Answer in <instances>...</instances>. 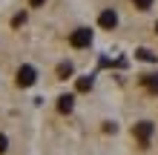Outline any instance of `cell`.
I'll use <instances>...</instances> for the list:
<instances>
[{
	"instance_id": "cell-4",
	"label": "cell",
	"mask_w": 158,
	"mask_h": 155,
	"mask_svg": "<svg viewBox=\"0 0 158 155\" xmlns=\"http://www.w3.org/2000/svg\"><path fill=\"white\" fill-rule=\"evenodd\" d=\"M98 23H101V29H115L118 26V14L112 12V9H106V12H101Z\"/></svg>"
},
{
	"instance_id": "cell-13",
	"label": "cell",
	"mask_w": 158,
	"mask_h": 155,
	"mask_svg": "<svg viewBox=\"0 0 158 155\" xmlns=\"http://www.w3.org/2000/svg\"><path fill=\"white\" fill-rule=\"evenodd\" d=\"M29 6H32V9H40V6H43V0H29Z\"/></svg>"
},
{
	"instance_id": "cell-10",
	"label": "cell",
	"mask_w": 158,
	"mask_h": 155,
	"mask_svg": "<svg viewBox=\"0 0 158 155\" xmlns=\"http://www.w3.org/2000/svg\"><path fill=\"white\" fill-rule=\"evenodd\" d=\"M138 12H147V9H152V0H132Z\"/></svg>"
},
{
	"instance_id": "cell-9",
	"label": "cell",
	"mask_w": 158,
	"mask_h": 155,
	"mask_svg": "<svg viewBox=\"0 0 158 155\" xmlns=\"http://www.w3.org/2000/svg\"><path fill=\"white\" fill-rule=\"evenodd\" d=\"M135 58H138V60H147V63H155V55H152L150 49H138Z\"/></svg>"
},
{
	"instance_id": "cell-5",
	"label": "cell",
	"mask_w": 158,
	"mask_h": 155,
	"mask_svg": "<svg viewBox=\"0 0 158 155\" xmlns=\"http://www.w3.org/2000/svg\"><path fill=\"white\" fill-rule=\"evenodd\" d=\"M138 80H141V86H144L150 95H158V75H141Z\"/></svg>"
},
{
	"instance_id": "cell-2",
	"label": "cell",
	"mask_w": 158,
	"mask_h": 155,
	"mask_svg": "<svg viewBox=\"0 0 158 155\" xmlns=\"http://www.w3.org/2000/svg\"><path fill=\"white\" fill-rule=\"evenodd\" d=\"M15 80H17V86H20V89H26V86H32L35 80H38V72H35V66H20Z\"/></svg>"
},
{
	"instance_id": "cell-11",
	"label": "cell",
	"mask_w": 158,
	"mask_h": 155,
	"mask_svg": "<svg viewBox=\"0 0 158 155\" xmlns=\"http://www.w3.org/2000/svg\"><path fill=\"white\" fill-rule=\"evenodd\" d=\"M23 23H26V14H23V12L12 17V26H15V29H17V26H23Z\"/></svg>"
},
{
	"instance_id": "cell-3",
	"label": "cell",
	"mask_w": 158,
	"mask_h": 155,
	"mask_svg": "<svg viewBox=\"0 0 158 155\" xmlns=\"http://www.w3.org/2000/svg\"><path fill=\"white\" fill-rule=\"evenodd\" d=\"M69 43H72L75 49H86L89 43H92V32H89V29H75V32L69 35Z\"/></svg>"
},
{
	"instance_id": "cell-7",
	"label": "cell",
	"mask_w": 158,
	"mask_h": 155,
	"mask_svg": "<svg viewBox=\"0 0 158 155\" xmlns=\"http://www.w3.org/2000/svg\"><path fill=\"white\" fill-rule=\"evenodd\" d=\"M69 75H72V63H69V60H66V63H58V78L66 80Z\"/></svg>"
},
{
	"instance_id": "cell-6",
	"label": "cell",
	"mask_w": 158,
	"mask_h": 155,
	"mask_svg": "<svg viewBox=\"0 0 158 155\" xmlns=\"http://www.w3.org/2000/svg\"><path fill=\"white\" fill-rule=\"evenodd\" d=\"M72 106H75V98H72V95H60V98H58V109H60L63 115L72 112Z\"/></svg>"
},
{
	"instance_id": "cell-14",
	"label": "cell",
	"mask_w": 158,
	"mask_h": 155,
	"mask_svg": "<svg viewBox=\"0 0 158 155\" xmlns=\"http://www.w3.org/2000/svg\"><path fill=\"white\" fill-rule=\"evenodd\" d=\"M155 35H158V23H155Z\"/></svg>"
},
{
	"instance_id": "cell-1",
	"label": "cell",
	"mask_w": 158,
	"mask_h": 155,
	"mask_svg": "<svg viewBox=\"0 0 158 155\" xmlns=\"http://www.w3.org/2000/svg\"><path fill=\"white\" fill-rule=\"evenodd\" d=\"M152 129H155V126H152L150 121H141V124H135V126H132V135L138 138V144H141V147H150Z\"/></svg>"
},
{
	"instance_id": "cell-12",
	"label": "cell",
	"mask_w": 158,
	"mask_h": 155,
	"mask_svg": "<svg viewBox=\"0 0 158 155\" xmlns=\"http://www.w3.org/2000/svg\"><path fill=\"white\" fill-rule=\"evenodd\" d=\"M9 149V141H6V135H0V155H3Z\"/></svg>"
},
{
	"instance_id": "cell-8",
	"label": "cell",
	"mask_w": 158,
	"mask_h": 155,
	"mask_svg": "<svg viewBox=\"0 0 158 155\" xmlns=\"http://www.w3.org/2000/svg\"><path fill=\"white\" fill-rule=\"evenodd\" d=\"M75 89H78V92H89V89H92V78H89V75H86V78H78Z\"/></svg>"
}]
</instances>
